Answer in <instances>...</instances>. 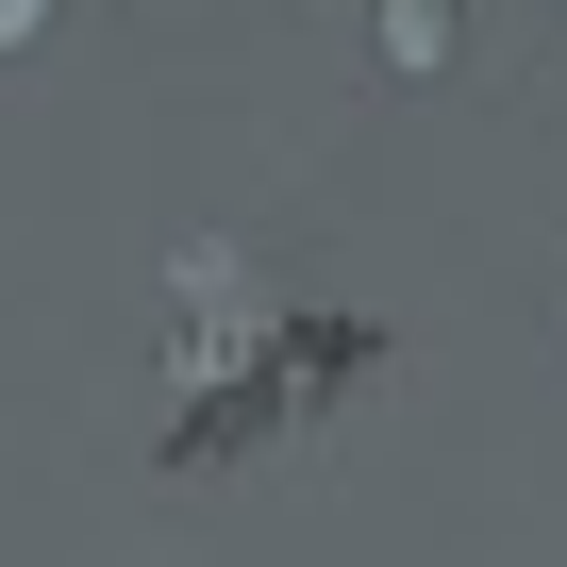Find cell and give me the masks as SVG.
I'll list each match as a JSON object with an SVG mask.
<instances>
[{"label":"cell","mask_w":567,"mask_h":567,"mask_svg":"<svg viewBox=\"0 0 567 567\" xmlns=\"http://www.w3.org/2000/svg\"><path fill=\"white\" fill-rule=\"evenodd\" d=\"M18 18H34V0H0V34H18Z\"/></svg>","instance_id":"obj_1"}]
</instances>
